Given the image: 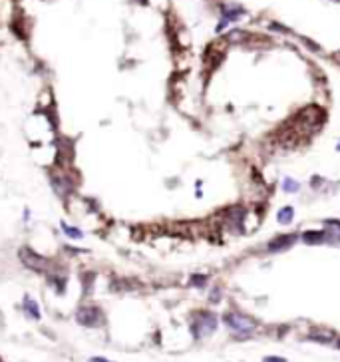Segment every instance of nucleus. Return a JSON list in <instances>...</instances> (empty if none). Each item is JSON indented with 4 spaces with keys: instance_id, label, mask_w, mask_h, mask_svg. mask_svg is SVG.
Masks as SVG:
<instances>
[{
    "instance_id": "nucleus-1",
    "label": "nucleus",
    "mask_w": 340,
    "mask_h": 362,
    "mask_svg": "<svg viewBox=\"0 0 340 362\" xmlns=\"http://www.w3.org/2000/svg\"><path fill=\"white\" fill-rule=\"evenodd\" d=\"M76 323L86 329H100L106 325V315L100 307H80L76 311Z\"/></svg>"
},
{
    "instance_id": "nucleus-2",
    "label": "nucleus",
    "mask_w": 340,
    "mask_h": 362,
    "mask_svg": "<svg viewBox=\"0 0 340 362\" xmlns=\"http://www.w3.org/2000/svg\"><path fill=\"white\" fill-rule=\"evenodd\" d=\"M217 331V317L209 311H201L195 315L193 319V325H191V333L195 339H203V337H209Z\"/></svg>"
},
{
    "instance_id": "nucleus-3",
    "label": "nucleus",
    "mask_w": 340,
    "mask_h": 362,
    "mask_svg": "<svg viewBox=\"0 0 340 362\" xmlns=\"http://www.w3.org/2000/svg\"><path fill=\"white\" fill-rule=\"evenodd\" d=\"M18 257H20L22 265L26 269L34 271V273H46L50 269V261L46 257H42L40 253H36L34 249H30V247H20Z\"/></svg>"
},
{
    "instance_id": "nucleus-4",
    "label": "nucleus",
    "mask_w": 340,
    "mask_h": 362,
    "mask_svg": "<svg viewBox=\"0 0 340 362\" xmlns=\"http://www.w3.org/2000/svg\"><path fill=\"white\" fill-rule=\"evenodd\" d=\"M223 323L231 329V331H235V333H239V335H249V333H253L255 331V321L251 319V317H247V315H241V313H227L225 317H223Z\"/></svg>"
},
{
    "instance_id": "nucleus-5",
    "label": "nucleus",
    "mask_w": 340,
    "mask_h": 362,
    "mask_svg": "<svg viewBox=\"0 0 340 362\" xmlns=\"http://www.w3.org/2000/svg\"><path fill=\"white\" fill-rule=\"evenodd\" d=\"M50 185L56 191L58 197H68L74 189H76V181L72 176H68L66 172H50Z\"/></svg>"
},
{
    "instance_id": "nucleus-6",
    "label": "nucleus",
    "mask_w": 340,
    "mask_h": 362,
    "mask_svg": "<svg viewBox=\"0 0 340 362\" xmlns=\"http://www.w3.org/2000/svg\"><path fill=\"white\" fill-rule=\"evenodd\" d=\"M297 243V235L295 233H289V235H279L277 239H273L271 243H269V251H285V249H289L291 245H295Z\"/></svg>"
},
{
    "instance_id": "nucleus-7",
    "label": "nucleus",
    "mask_w": 340,
    "mask_h": 362,
    "mask_svg": "<svg viewBox=\"0 0 340 362\" xmlns=\"http://www.w3.org/2000/svg\"><path fill=\"white\" fill-rule=\"evenodd\" d=\"M303 241L307 245H323L325 243V231H307V233H303Z\"/></svg>"
},
{
    "instance_id": "nucleus-8",
    "label": "nucleus",
    "mask_w": 340,
    "mask_h": 362,
    "mask_svg": "<svg viewBox=\"0 0 340 362\" xmlns=\"http://www.w3.org/2000/svg\"><path fill=\"white\" fill-rule=\"evenodd\" d=\"M293 219H295V209L293 207H283V209H279V213H277V221L281 223V225H291L293 223Z\"/></svg>"
},
{
    "instance_id": "nucleus-9",
    "label": "nucleus",
    "mask_w": 340,
    "mask_h": 362,
    "mask_svg": "<svg viewBox=\"0 0 340 362\" xmlns=\"http://www.w3.org/2000/svg\"><path fill=\"white\" fill-rule=\"evenodd\" d=\"M24 311H26V315L30 317V319H34V321H40V309H38V303L36 301H32V299H24Z\"/></svg>"
},
{
    "instance_id": "nucleus-10",
    "label": "nucleus",
    "mask_w": 340,
    "mask_h": 362,
    "mask_svg": "<svg viewBox=\"0 0 340 362\" xmlns=\"http://www.w3.org/2000/svg\"><path fill=\"white\" fill-rule=\"evenodd\" d=\"M62 231H64V235H68L70 239H82V237H84V233H82L80 229H76V227H72V225H68V223H64V221H62Z\"/></svg>"
},
{
    "instance_id": "nucleus-11",
    "label": "nucleus",
    "mask_w": 340,
    "mask_h": 362,
    "mask_svg": "<svg viewBox=\"0 0 340 362\" xmlns=\"http://www.w3.org/2000/svg\"><path fill=\"white\" fill-rule=\"evenodd\" d=\"M281 185H283V191H287V193H297V191L301 189V183L295 181L293 178H285Z\"/></svg>"
},
{
    "instance_id": "nucleus-12",
    "label": "nucleus",
    "mask_w": 340,
    "mask_h": 362,
    "mask_svg": "<svg viewBox=\"0 0 340 362\" xmlns=\"http://www.w3.org/2000/svg\"><path fill=\"white\" fill-rule=\"evenodd\" d=\"M50 283L56 287L58 295L64 293V289H66V279H64V277H60V275H50Z\"/></svg>"
},
{
    "instance_id": "nucleus-13",
    "label": "nucleus",
    "mask_w": 340,
    "mask_h": 362,
    "mask_svg": "<svg viewBox=\"0 0 340 362\" xmlns=\"http://www.w3.org/2000/svg\"><path fill=\"white\" fill-rule=\"evenodd\" d=\"M205 283H207V277L205 275H193L189 279V285H193V287H203Z\"/></svg>"
},
{
    "instance_id": "nucleus-14",
    "label": "nucleus",
    "mask_w": 340,
    "mask_h": 362,
    "mask_svg": "<svg viewBox=\"0 0 340 362\" xmlns=\"http://www.w3.org/2000/svg\"><path fill=\"white\" fill-rule=\"evenodd\" d=\"M92 279H94V275H92V273L84 275V291H86V295H90V283H92Z\"/></svg>"
},
{
    "instance_id": "nucleus-15",
    "label": "nucleus",
    "mask_w": 340,
    "mask_h": 362,
    "mask_svg": "<svg viewBox=\"0 0 340 362\" xmlns=\"http://www.w3.org/2000/svg\"><path fill=\"white\" fill-rule=\"evenodd\" d=\"M263 362H287L285 359H279V357H267Z\"/></svg>"
},
{
    "instance_id": "nucleus-16",
    "label": "nucleus",
    "mask_w": 340,
    "mask_h": 362,
    "mask_svg": "<svg viewBox=\"0 0 340 362\" xmlns=\"http://www.w3.org/2000/svg\"><path fill=\"white\" fill-rule=\"evenodd\" d=\"M90 362H112V361H106L102 357H94V359H90Z\"/></svg>"
},
{
    "instance_id": "nucleus-17",
    "label": "nucleus",
    "mask_w": 340,
    "mask_h": 362,
    "mask_svg": "<svg viewBox=\"0 0 340 362\" xmlns=\"http://www.w3.org/2000/svg\"><path fill=\"white\" fill-rule=\"evenodd\" d=\"M337 150H339V152H340V144H339V146H337Z\"/></svg>"
},
{
    "instance_id": "nucleus-18",
    "label": "nucleus",
    "mask_w": 340,
    "mask_h": 362,
    "mask_svg": "<svg viewBox=\"0 0 340 362\" xmlns=\"http://www.w3.org/2000/svg\"><path fill=\"white\" fill-rule=\"evenodd\" d=\"M339 349H340V341H339Z\"/></svg>"
}]
</instances>
